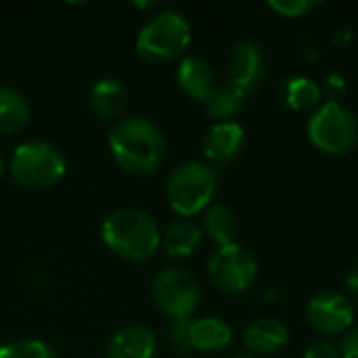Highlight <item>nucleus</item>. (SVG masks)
<instances>
[{"mask_svg": "<svg viewBox=\"0 0 358 358\" xmlns=\"http://www.w3.org/2000/svg\"><path fill=\"white\" fill-rule=\"evenodd\" d=\"M109 149L122 170L147 176L153 174L166 157V136L145 117H126L111 128Z\"/></svg>", "mask_w": 358, "mask_h": 358, "instance_id": "nucleus-1", "label": "nucleus"}, {"mask_svg": "<svg viewBox=\"0 0 358 358\" xmlns=\"http://www.w3.org/2000/svg\"><path fill=\"white\" fill-rule=\"evenodd\" d=\"M159 227L145 210L124 208L111 212L101 229L103 243L124 260H149L159 250Z\"/></svg>", "mask_w": 358, "mask_h": 358, "instance_id": "nucleus-2", "label": "nucleus"}, {"mask_svg": "<svg viewBox=\"0 0 358 358\" xmlns=\"http://www.w3.org/2000/svg\"><path fill=\"white\" fill-rule=\"evenodd\" d=\"M218 185V172L206 162L180 164L168 178V201L170 208L182 216L191 218L212 206Z\"/></svg>", "mask_w": 358, "mask_h": 358, "instance_id": "nucleus-3", "label": "nucleus"}, {"mask_svg": "<svg viewBox=\"0 0 358 358\" xmlns=\"http://www.w3.org/2000/svg\"><path fill=\"white\" fill-rule=\"evenodd\" d=\"M191 25L178 10H164L155 15L141 29L136 38V50L147 63H170L189 48Z\"/></svg>", "mask_w": 358, "mask_h": 358, "instance_id": "nucleus-4", "label": "nucleus"}, {"mask_svg": "<svg viewBox=\"0 0 358 358\" xmlns=\"http://www.w3.org/2000/svg\"><path fill=\"white\" fill-rule=\"evenodd\" d=\"M310 143L327 155H346L358 145L357 115L340 101L321 103L308 120Z\"/></svg>", "mask_w": 358, "mask_h": 358, "instance_id": "nucleus-5", "label": "nucleus"}, {"mask_svg": "<svg viewBox=\"0 0 358 358\" xmlns=\"http://www.w3.org/2000/svg\"><path fill=\"white\" fill-rule=\"evenodd\" d=\"M13 178L27 189H50L67 170L63 153L46 141H27L13 151L10 157Z\"/></svg>", "mask_w": 358, "mask_h": 358, "instance_id": "nucleus-6", "label": "nucleus"}, {"mask_svg": "<svg viewBox=\"0 0 358 358\" xmlns=\"http://www.w3.org/2000/svg\"><path fill=\"white\" fill-rule=\"evenodd\" d=\"M151 296L155 306L170 319L180 321L189 319L201 300V289L197 279L182 268H166L162 271L153 285H151Z\"/></svg>", "mask_w": 358, "mask_h": 358, "instance_id": "nucleus-7", "label": "nucleus"}, {"mask_svg": "<svg viewBox=\"0 0 358 358\" xmlns=\"http://www.w3.org/2000/svg\"><path fill=\"white\" fill-rule=\"evenodd\" d=\"M208 275L220 292L243 294L258 279V260L248 248L239 243L224 245L210 256Z\"/></svg>", "mask_w": 358, "mask_h": 358, "instance_id": "nucleus-8", "label": "nucleus"}, {"mask_svg": "<svg viewBox=\"0 0 358 358\" xmlns=\"http://www.w3.org/2000/svg\"><path fill=\"white\" fill-rule=\"evenodd\" d=\"M357 310L342 292H319L306 304V319L310 327L323 336H340L352 329Z\"/></svg>", "mask_w": 358, "mask_h": 358, "instance_id": "nucleus-9", "label": "nucleus"}, {"mask_svg": "<svg viewBox=\"0 0 358 358\" xmlns=\"http://www.w3.org/2000/svg\"><path fill=\"white\" fill-rule=\"evenodd\" d=\"M227 71H229V84L237 86L248 96L264 80L266 59H264L262 48L252 40L237 42L229 55Z\"/></svg>", "mask_w": 358, "mask_h": 358, "instance_id": "nucleus-10", "label": "nucleus"}, {"mask_svg": "<svg viewBox=\"0 0 358 358\" xmlns=\"http://www.w3.org/2000/svg\"><path fill=\"white\" fill-rule=\"evenodd\" d=\"M245 145V128L239 122H216L203 136V153L212 164L233 162Z\"/></svg>", "mask_w": 358, "mask_h": 358, "instance_id": "nucleus-11", "label": "nucleus"}, {"mask_svg": "<svg viewBox=\"0 0 358 358\" xmlns=\"http://www.w3.org/2000/svg\"><path fill=\"white\" fill-rule=\"evenodd\" d=\"M287 342H289V331L285 323L273 317L254 319L243 331V346L245 352L250 355H260V357L277 355L287 346Z\"/></svg>", "mask_w": 358, "mask_h": 358, "instance_id": "nucleus-12", "label": "nucleus"}, {"mask_svg": "<svg viewBox=\"0 0 358 358\" xmlns=\"http://www.w3.org/2000/svg\"><path fill=\"white\" fill-rule=\"evenodd\" d=\"M176 82L185 94H189L191 99L201 101V103H206L212 96V92L216 90V76H214L212 65L206 59L195 57V55L185 57L178 63Z\"/></svg>", "mask_w": 358, "mask_h": 358, "instance_id": "nucleus-13", "label": "nucleus"}, {"mask_svg": "<svg viewBox=\"0 0 358 358\" xmlns=\"http://www.w3.org/2000/svg\"><path fill=\"white\" fill-rule=\"evenodd\" d=\"M155 348L157 340L149 327L128 325L111 338L107 346V358H153Z\"/></svg>", "mask_w": 358, "mask_h": 358, "instance_id": "nucleus-14", "label": "nucleus"}, {"mask_svg": "<svg viewBox=\"0 0 358 358\" xmlns=\"http://www.w3.org/2000/svg\"><path fill=\"white\" fill-rule=\"evenodd\" d=\"M90 107L96 117L111 122L117 120L128 107V90L120 80L105 78L99 80L90 90Z\"/></svg>", "mask_w": 358, "mask_h": 358, "instance_id": "nucleus-15", "label": "nucleus"}, {"mask_svg": "<svg viewBox=\"0 0 358 358\" xmlns=\"http://www.w3.org/2000/svg\"><path fill=\"white\" fill-rule=\"evenodd\" d=\"M199 245H201V229L187 218L170 222L159 235V248L170 258L193 256Z\"/></svg>", "mask_w": 358, "mask_h": 358, "instance_id": "nucleus-16", "label": "nucleus"}, {"mask_svg": "<svg viewBox=\"0 0 358 358\" xmlns=\"http://www.w3.org/2000/svg\"><path fill=\"white\" fill-rule=\"evenodd\" d=\"M231 340H233L231 327L218 317H203V319L191 321V329H189L191 350L218 352V350H224L231 344Z\"/></svg>", "mask_w": 358, "mask_h": 358, "instance_id": "nucleus-17", "label": "nucleus"}, {"mask_svg": "<svg viewBox=\"0 0 358 358\" xmlns=\"http://www.w3.org/2000/svg\"><path fill=\"white\" fill-rule=\"evenodd\" d=\"M203 231L218 248L233 245L239 235V216L227 203H212L203 214Z\"/></svg>", "mask_w": 358, "mask_h": 358, "instance_id": "nucleus-18", "label": "nucleus"}, {"mask_svg": "<svg viewBox=\"0 0 358 358\" xmlns=\"http://www.w3.org/2000/svg\"><path fill=\"white\" fill-rule=\"evenodd\" d=\"M27 99L10 86H0V134H13L27 126L29 122Z\"/></svg>", "mask_w": 358, "mask_h": 358, "instance_id": "nucleus-19", "label": "nucleus"}, {"mask_svg": "<svg viewBox=\"0 0 358 358\" xmlns=\"http://www.w3.org/2000/svg\"><path fill=\"white\" fill-rule=\"evenodd\" d=\"M323 88L308 76H294L283 84V101L294 111H308L319 107Z\"/></svg>", "mask_w": 358, "mask_h": 358, "instance_id": "nucleus-20", "label": "nucleus"}, {"mask_svg": "<svg viewBox=\"0 0 358 358\" xmlns=\"http://www.w3.org/2000/svg\"><path fill=\"white\" fill-rule=\"evenodd\" d=\"M243 101L245 94L237 86L227 82L222 86H216L212 96L206 101V111L216 122H233V117L241 111Z\"/></svg>", "mask_w": 358, "mask_h": 358, "instance_id": "nucleus-21", "label": "nucleus"}, {"mask_svg": "<svg viewBox=\"0 0 358 358\" xmlns=\"http://www.w3.org/2000/svg\"><path fill=\"white\" fill-rule=\"evenodd\" d=\"M0 358H57V355L40 340H15L0 346Z\"/></svg>", "mask_w": 358, "mask_h": 358, "instance_id": "nucleus-22", "label": "nucleus"}, {"mask_svg": "<svg viewBox=\"0 0 358 358\" xmlns=\"http://www.w3.org/2000/svg\"><path fill=\"white\" fill-rule=\"evenodd\" d=\"M268 6L281 17H302L319 6V0H271Z\"/></svg>", "mask_w": 358, "mask_h": 358, "instance_id": "nucleus-23", "label": "nucleus"}, {"mask_svg": "<svg viewBox=\"0 0 358 358\" xmlns=\"http://www.w3.org/2000/svg\"><path fill=\"white\" fill-rule=\"evenodd\" d=\"M304 358H342V350L336 342L323 338V340H315L304 350Z\"/></svg>", "mask_w": 358, "mask_h": 358, "instance_id": "nucleus-24", "label": "nucleus"}, {"mask_svg": "<svg viewBox=\"0 0 358 358\" xmlns=\"http://www.w3.org/2000/svg\"><path fill=\"white\" fill-rule=\"evenodd\" d=\"M189 329H191V319H180L174 321L170 329V340L178 352H191V342H189Z\"/></svg>", "mask_w": 358, "mask_h": 358, "instance_id": "nucleus-25", "label": "nucleus"}, {"mask_svg": "<svg viewBox=\"0 0 358 358\" xmlns=\"http://www.w3.org/2000/svg\"><path fill=\"white\" fill-rule=\"evenodd\" d=\"M340 350H342V358H358V327H352L344 334Z\"/></svg>", "mask_w": 358, "mask_h": 358, "instance_id": "nucleus-26", "label": "nucleus"}, {"mask_svg": "<svg viewBox=\"0 0 358 358\" xmlns=\"http://www.w3.org/2000/svg\"><path fill=\"white\" fill-rule=\"evenodd\" d=\"M344 285H346V289H348L350 294L358 296V264L350 266V268L346 271V275H344Z\"/></svg>", "mask_w": 358, "mask_h": 358, "instance_id": "nucleus-27", "label": "nucleus"}, {"mask_svg": "<svg viewBox=\"0 0 358 358\" xmlns=\"http://www.w3.org/2000/svg\"><path fill=\"white\" fill-rule=\"evenodd\" d=\"M233 358H254V355H250V352H239V355H235Z\"/></svg>", "mask_w": 358, "mask_h": 358, "instance_id": "nucleus-28", "label": "nucleus"}, {"mask_svg": "<svg viewBox=\"0 0 358 358\" xmlns=\"http://www.w3.org/2000/svg\"><path fill=\"white\" fill-rule=\"evenodd\" d=\"M2 172H4V164H2V159H0V176H2Z\"/></svg>", "mask_w": 358, "mask_h": 358, "instance_id": "nucleus-29", "label": "nucleus"}]
</instances>
